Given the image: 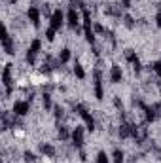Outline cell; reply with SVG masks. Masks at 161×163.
<instances>
[{
	"mask_svg": "<svg viewBox=\"0 0 161 163\" xmlns=\"http://www.w3.org/2000/svg\"><path fill=\"white\" fill-rule=\"evenodd\" d=\"M95 97H97V99H102V97H104L102 82H101V72H99V70L95 72Z\"/></svg>",
	"mask_w": 161,
	"mask_h": 163,
	"instance_id": "cell-2",
	"label": "cell"
},
{
	"mask_svg": "<svg viewBox=\"0 0 161 163\" xmlns=\"http://www.w3.org/2000/svg\"><path fill=\"white\" fill-rule=\"evenodd\" d=\"M155 21H157V27H161V14L157 15V19H155Z\"/></svg>",
	"mask_w": 161,
	"mask_h": 163,
	"instance_id": "cell-26",
	"label": "cell"
},
{
	"mask_svg": "<svg viewBox=\"0 0 161 163\" xmlns=\"http://www.w3.org/2000/svg\"><path fill=\"white\" fill-rule=\"evenodd\" d=\"M121 78H123L121 68H120V67H112V70H110V80H112L114 83H120Z\"/></svg>",
	"mask_w": 161,
	"mask_h": 163,
	"instance_id": "cell-8",
	"label": "cell"
},
{
	"mask_svg": "<svg viewBox=\"0 0 161 163\" xmlns=\"http://www.w3.org/2000/svg\"><path fill=\"white\" fill-rule=\"evenodd\" d=\"M44 106H46V108H49V106H51V101H49V95H44Z\"/></svg>",
	"mask_w": 161,
	"mask_h": 163,
	"instance_id": "cell-22",
	"label": "cell"
},
{
	"mask_svg": "<svg viewBox=\"0 0 161 163\" xmlns=\"http://www.w3.org/2000/svg\"><path fill=\"white\" fill-rule=\"evenodd\" d=\"M125 57H127V61H129V63H131L133 67H135V70H136V72L140 70V63H138V57H136V53H135L133 49H127Z\"/></svg>",
	"mask_w": 161,
	"mask_h": 163,
	"instance_id": "cell-5",
	"label": "cell"
},
{
	"mask_svg": "<svg viewBox=\"0 0 161 163\" xmlns=\"http://www.w3.org/2000/svg\"><path fill=\"white\" fill-rule=\"evenodd\" d=\"M152 68H154V72H157V74H161V61H157V63H154V64H152Z\"/></svg>",
	"mask_w": 161,
	"mask_h": 163,
	"instance_id": "cell-21",
	"label": "cell"
},
{
	"mask_svg": "<svg viewBox=\"0 0 161 163\" xmlns=\"http://www.w3.org/2000/svg\"><path fill=\"white\" fill-rule=\"evenodd\" d=\"M29 19L32 21V25H34V27L40 25V12H38L34 6H30V8H29Z\"/></svg>",
	"mask_w": 161,
	"mask_h": 163,
	"instance_id": "cell-6",
	"label": "cell"
},
{
	"mask_svg": "<svg viewBox=\"0 0 161 163\" xmlns=\"http://www.w3.org/2000/svg\"><path fill=\"white\" fill-rule=\"evenodd\" d=\"M78 21H80V17H78V14H76V10H70L68 12V25L72 27V29H78Z\"/></svg>",
	"mask_w": 161,
	"mask_h": 163,
	"instance_id": "cell-9",
	"label": "cell"
},
{
	"mask_svg": "<svg viewBox=\"0 0 161 163\" xmlns=\"http://www.w3.org/2000/svg\"><path fill=\"white\" fill-rule=\"evenodd\" d=\"M146 119L148 122H154L155 119V112L152 110V108H146Z\"/></svg>",
	"mask_w": 161,
	"mask_h": 163,
	"instance_id": "cell-19",
	"label": "cell"
},
{
	"mask_svg": "<svg viewBox=\"0 0 161 163\" xmlns=\"http://www.w3.org/2000/svg\"><path fill=\"white\" fill-rule=\"evenodd\" d=\"M114 161L116 163H123V152L121 150H114Z\"/></svg>",
	"mask_w": 161,
	"mask_h": 163,
	"instance_id": "cell-16",
	"label": "cell"
},
{
	"mask_svg": "<svg viewBox=\"0 0 161 163\" xmlns=\"http://www.w3.org/2000/svg\"><path fill=\"white\" fill-rule=\"evenodd\" d=\"M61 25H63V12L61 10H55V12L51 14V29H61Z\"/></svg>",
	"mask_w": 161,
	"mask_h": 163,
	"instance_id": "cell-3",
	"label": "cell"
},
{
	"mask_svg": "<svg viewBox=\"0 0 161 163\" xmlns=\"http://www.w3.org/2000/svg\"><path fill=\"white\" fill-rule=\"evenodd\" d=\"M123 6H131V0H123Z\"/></svg>",
	"mask_w": 161,
	"mask_h": 163,
	"instance_id": "cell-27",
	"label": "cell"
},
{
	"mask_svg": "<svg viewBox=\"0 0 161 163\" xmlns=\"http://www.w3.org/2000/svg\"><path fill=\"white\" fill-rule=\"evenodd\" d=\"M59 135H61V138H67V137H68V133H67V129H61V131H59Z\"/></svg>",
	"mask_w": 161,
	"mask_h": 163,
	"instance_id": "cell-24",
	"label": "cell"
},
{
	"mask_svg": "<svg viewBox=\"0 0 161 163\" xmlns=\"http://www.w3.org/2000/svg\"><path fill=\"white\" fill-rule=\"evenodd\" d=\"M42 152H44V154L46 156H55V148H53V146H49V144H44V146H42Z\"/></svg>",
	"mask_w": 161,
	"mask_h": 163,
	"instance_id": "cell-14",
	"label": "cell"
},
{
	"mask_svg": "<svg viewBox=\"0 0 161 163\" xmlns=\"http://www.w3.org/2000/svg\"><path fill=\"white\" fill-rule=\"evenodd\" d=\"M74 74H76L80 80L83 78V76H85V72H83V68H82V64H76V67H74Z\"/></svg>",
	"mask_w": 161,
	"mask_h": 163,
	"instance_id": "cell-17",
	"label": "cell"
},
{
	"mask_svg": "<svg viewBox=\"0 0 161 163\" xmlns=\"http://www.w3.org/2000/svg\"><path fill=\"white\" fill-rule=\"evenodd\" d=\"M32 157H34V156H32V154H29V152L25 154V159H27V161H32Z\"/></svg>",
	"mask_w": 161,
	"mask_h": 163,
	"instance_id": "cell-25",
	"label": "cell"
},
{
	"mask_svg": "<svg viewBox=\"0 0 161 163\" xmlns=\"http://www.w3.org/2000/svg\"><path fill=\"white\" fill-rule=\"evenodd\" d=\"M83 32H85V40L87 42H95V34H93V30H91V25H83Z\"/></svg>",
	"mask_w": 161,
	"mask_h": 163,
	"instance_id": "cell-11",
	"label": "cell"
},
{
	"mask_svg": "<svg viewBox=\"0 0 161 163\" xmlns=\"http://www.w3.org/2000/svg\"><path fill=\"white\" fill-rule=\"evenodd\" d=\"M46 36H48V40L51 42L53 38H55V29H51V27H49V29H48V32H46Z\"/></svg>",
	"mask_w": 161,
	"mask_h": 163,
	"instance_id": "cell-20",
	"label": "cell"
},
{
	"mask_svg": "<svg viewBox=\"0 0 161 163\" xmlns=\"http://www.w3.org/2000/svg\"><path fill=\"white\" fill-rule=\"evenodd\" d=\"M131 135H133V125H121L120 127V137L121 138H127Z\"/></svg>",
	"mask_w": 161,
	"mask_h": 163,
	"instance_id": "cell-10",
	"label": "cell"
},
{
	"mask_svg": "<svg viewBox=\"0 0 161 163\" xmlns=\"http://www.w3.org/2000/svg\"><path fill=\"white\" fill-rule=\"evenodd\" d=\"M125 25H127V27H133V19H131V17H129V15L125 17Z\"/></svg>",
	"mask_w": 161,
	"mask_h": 163,
	"instance_id": "cell-23",
	"label": "cell"
},
{
	"mask_svg": "<svg viewBox=\"0 0 161 163\" xmlns=\"http://www.w3.org/2000/svg\"><path fill=\"white\" fill-rule=\"evenodd\" d=\"M13 112H15L17 116H25V114H29V103H25V101H17V103L13 104Z\"/></svg>",
	"mask_w": 161,
	"mask_h": 163,
	"instance_id": "cell-4",
	"label": "cell"
},
{
	"mask_svg": "<svg viewBox=\"0 0 161 163\" xmlns=\"http://www.w3.org/2000/svg\"><path fill=\"white\" fill-rule=\"evenodd\" d=\"M72 140H74V144H76V146H82V144H83V129H82V127H76V129H74Z\"/></svg>",
	"mask_w": 161,
	"mask_h": 163,
	"instance_id": "cell-7",
	"label": "cell"
},
{
	"mask_svg": "<svg viewBox=\"0 0 161 163\" xmlns=\"http://www.w3.org/2000/svg\"><path fill=\"white\" fill-rule=\"evenodd\" d=\"M97 163H108V156H106L104 152H99V156H97Z\"/></svg>",
	"mask_w": 161,
	"mask_h": 163,
	"instance_id": "cell-18",
	"label": "cell"
},
{
	"mask_svg": "<svg viewBox=\"0 0 161 163\" xmlns=\"http://www.w3.org/2000/svg\"><path fill=\"white\" fill-rule=\"evenodd\" d=\"M40 48H42V42L40 40H32V44H30V53H34V55H36V53L40 51Z\"/></svg>",
	"mask_w": 161,
	"mask_h": 163,
	"instance_id": "cell-13",
	"label": "cell"
},
{
	"mask_svg": "<svg viewBox=\"0 0 161 163\" xmlns=\"http://www.w3.org/2000/svg\"><path fill=\"white\" fill-rule=\"evenodd\" d=\"M59 59H61V63H68L70 61V49H63L61 55H59Z\"/></svg>",
	"mask_w": 161,
	"mask_h": 163,
	"instance_id": "cell-15",
	"label": "cell"
},
{
	"mask_svg": "<svg viewBox=\"0 0 161 163\" xmlns=\"http://www.w3.org/2000/svg\"><path fill=\"white\" fill-rule=\"evenodd\" d=\"M76 110H78V112H80V116L83 118V122H85V125H87V129H89V131H93V129H95V119L91 118V114L85 110L83 106H76Z\"/></svg>",
	"mask_w": 161,
	"mask_h": 163,
	"instance_id": "cell-1",
	"label": "cell"
},
{
	"mask_svg": "<svg viewBox=\"0 0 161 163\" xmlns=\"http://www.w3.org/2000/svg\"><path fill=\"white\" fill-rule=\"evenodd\" d=\"M10 72H12V68H10V64H6L4 74H2V82H4V85H6L8 89H10V83H12V82H10Z\"/></svg>",
	"mask_w": 161,
	"mask_h": 163,
	"instance_id": "cell-12",
	"label": "cell"
}]
</instances>
